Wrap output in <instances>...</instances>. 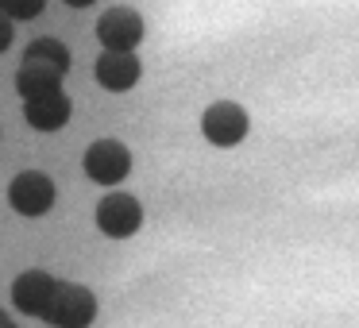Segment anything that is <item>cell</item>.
<instances>
[{"label":"cell","mask_w":359,"mask_h":328,"mask_svg":"<svg viewBox=\"0 0 359 328\" xmlns=\"http://www.w3.org/2000/svg\"><path fill=\"white\" fill-rule=\"evenodd\" d=\"M93 317H97V297L78 282H58L43 320H50L55 328H86L93 324Z\"/></svg>","instance_id":"6da1fadb"},{"label":"cell","mask_w":359,"mask_h":328,"mask_svg":"<svg viewBox=\"0 0 359 328\" xmlns=\"http://www.w3.org/2000/svg\"><path fill=\"white\" fill-rule=\"evenodd\" d=\"M8 205L20 217H43V212L55 205V182L39 170H24L12 178L8 186Z\"/></svg>","instance_id":"7a4b0ae2"},{"label":"cell","mask_w":359,"mask_h":328,"mask_svg":"<svg viewBox=\"0 0 359 328\" xmlns=\"http://www.w3.org/2000/svg\"><path fill=\"white\" fill-rule=\"evenodd\" d=\"M132 170V151L116 139H97L93 147L86 151V174L101 186H116V182L128 178Z\"/></svg>","instance_id":"3957f363"},{"label":"cell","mask_w":359,"mask_h":328,"mask_svg":"<svg viewBox=\"0 0 359 328\" xmlns=\"http://www.w3.org/2000/svg\"><path fill=\"white\" fill-rule=\"evenodd\" d=\"M201 132H205V139L217 143V147H236V143L248 135V112L232 101H217V104L205 109Z\"/></svg>","instance_id":"277c9868"},{"label":"cell","mask_w":359,"mask_h":328,"mask_svg":"<svg viewBox=\"0 0 359 328\" xmlns=\"http://www.w3.org/2000/svg\"><path fill=\"white\" fill-rule=\"evenodd\" d=\"M140 224H143V209H140L135 197L109 193L97 205V228H101L104 235H112V240H124V235L140 232Z\"/></svg>","instance_id":"5b68a950"},{"label":"cell","mask_w":359,"mask_h":328,"mask_svg":"<svg viewBox=\"0 0 359 328\" xmlns=\"http://www.w3.org/2000/svg\"><path fill=\"white\" fill-rule=\"evenodd\" d=\"M97 39L104 43V50H135L143 39V20L132 8H109L97 20Z\"/></svg>","instance_id":"8992f818"},{"label":"cell","mask_w":359,"mask_h":328,"mask_svg":"<svg viewBox=\"0 0 359 328\" xmlns=\"http://www.w3.org/2000/svg\"><path fill=\"white\" fill-rule=\"evenodd\" d=\"M55 286L58 282L50 278V274L27 271V274H20L16 286H12V301H16V309L27 313V317H47V305H50V297H55Z\"/></svg>","instance_id":"52a82bcc"},{"label":"cell","mask_w":359,"mask_h":328,"mask_svg":"<svg viewBox=\"0 0 359 328\" xmlns=\"http://www.w3.org/2000/svg\"><path fill=\"white\" fill-rule=\"evenodd\" d=\"M140 74H143V66L132 50H104V55L97 58V81H101L104 89H112V93L132 89L135 81H140Z\"/></svg>","instance_id":"ba28073f"},{"label":"cell","mask_w":359,"mask_h":328,"mask_svg":"<svg viewBox=\"0 0 359 328\" xmlns=\"http://www.w3.org/2000/svg\"><path fill=\"white\" fill-rule=\"evenodd\" d=\"M24 116L32 128H39V132H58V128L70 120V97L62 93V89H55V93L47 97H32V101H24Z\"/></svg>","instance_id":"9c48e42d"},{"label":"cell","mask_w":359,"mask_h":328,"mask_svg":"<svg viewBox=\"0 0 359 328\" xmlns=\"http://www.w3.org/2000/svg\"><path fill=\"white\" fill-rule=\"evenodd\" d=\"M62 78L66 74L24 58V62H20V74H16V89H20L24 101H32V97H47V93H55V89H62Z\"/></svg>","instance_id":"30bf717a"},{"label":"cell","mask_w":359,"mask_h":328,"mask_svg":"<svg viewBox=\"0 0 359 328\" xmlns=\"http://www.w3.org/2000/svg\"><path fill=\"white\" fill-rule=\"evenodd\" d=\"M24 58L27 62H39V66H50V70H58V74L70 70V50H66L58 39H35Z\"/></svg>","instance_id":"8fae6325"},{"label":"cell","mask_w":359,"mask_h":328,"mask_svg":"<svg viewBox=\"0 0 359 328\" xmlns=\"http://www.w3.org/2000/svg\"><path fill=\"white\" fill-rule=\"evenodd\" d=\"M47 0H0V12L8 20H35Z\"/></svg>","instance_id":"7c38bea8"},{"label":"cell","mask_w":359,"mask_h":328,"mask_svg":"<svg viewBox=\"0 0 359 328\" xmlns=\"http://www.w3.org/2000/svg\"><path fill=\"white\" fill-rule=\"evenodd\" d=\"M8 43H12V20L4 16V12H0V55L8 50Z\"/></svg>","instance_id":"4fadbf2b"},{"label":"cell","mask_w":359,"mask_h":328,"mask_svg":"<svg viewBox=\"0 0 359 328\" xmlns=\"http://www.w3.org/2000/svg\"><path fill=\"white\" fill-rule=\"evenodd\" d=\"M66 4H74V8H89L93 0H66Z\"/></svg>","instance_id":"5bb4252c"},{"label":"cell","mask_w":359,"mask_h":328,"mask_svg":"<svg viewBox=\"0 0 359 328\" xmlns=\"http://www.w3.org/2000/svg\"><path fill=\"white\" fill-rule=\"evenodd\" d=\"M0 328H16V324H12V320L4 317V313H0Z\"/></svg>","instance_id":"9a60e30c"}]
</instances>
